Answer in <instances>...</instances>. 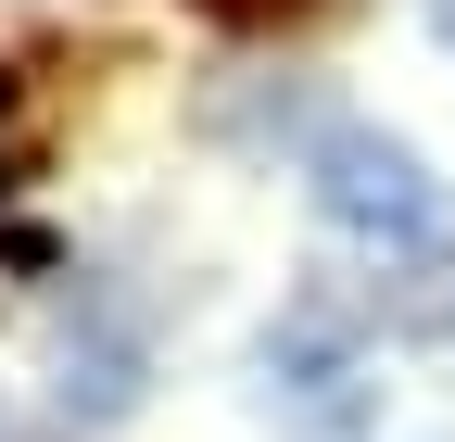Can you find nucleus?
<instances>
[{
  "label": "nucleus",
  "instance_id": "nucleus-1",
  "mask_svg": "<svg viewBox=\"0 0 455 442\" xmlns=\"http://www.w3.org/2000/svg\"><path fill=\"white\" fill-rule=\"evenodd\" d=\"M304 190L341 241H367V253H418L443 241V178L392 139V127H316L304 139Z\"/></svg>",
  "mask_w": 455,
  "mask_h": 442
},
{
  "label": "nucleus",
  "instance_id": "nucleus-2",
  "mask_svg": "<svg viewBox=\"0 0 455 442\" xmlns=\"http://www.w3.org/2000/svg\"><path fill=\"white\" fill-rule=\"evenodd\" d=\"M266 392L291 405L304 430H355L367 417V342L329 304H291V316L266 328Z\"/></svg>",
  "mask_w": 455,
  "mask_h": 442
},
{
  "label": "nucleus",
  "instance_id": "nucleus-3",
  "mask_svg": "<svg viewBox=\"0 0 455 442\" xmlns=\"http://www.w3.org/2000/svg\"><path fill=\"white\" fill-rule=\"evenodd\" d=\"M64 417H127L140 405V342L127 328H64Z\"/></svg>",
  "mask_w": 455,
  "mask_h": 442
},
{
  "label": "nucleus",
  "instance_id": "nucleus-4",
  "mask_svg": "<svg viewBox=\"0 0 455 442\" xmlns=\"http://www.w3.org/2000/svg\"><path fill=\"white\" fill-rule=\"evenodd\" d=\"M379 328H418V342H455V253H379Z\"/></svg>",
  "mask_w": 455,
  "mask_h": 442
},
{
  "label": "nucleus",
  "instance_id": "nucleus-5",
  "mask_svg": "<svg viewBox=\"0 0 455 442\" xmlns=\"http://www.w3.org/2000/svg\"><path fill=\"white\" fill-rule=\"evenodd\" d=\"M190 13H215V26H304L316 0H190Z\"/></svg>",
  "mask_w": 455,
  "mask_h": 442
},
{
  "label": "nucleus",
  "instance_id": "nucleus-6",
  "mask_svg": "<svg viewBox=\"0 0 455 442\" xmlns=\"http://www.w3.org/2000/svg\"><path fill=\"white\" fill-rule=\"evenodd\" d=\"M0 442H26V430H13V405H0Z\"/></svg>",
  "mask_w": 455,
  "mask_h": 442
},
{
  "label": "nucleus",
  "instance_id": "nucleus-7",
  "mask_svg": "<svg viewBox=\"0 0 455 442\" xmlns=\"http://www.w3.org/2000/svg\"><path fill=\"white\" fill-rule=\"evenodd\" d=\"M0 114H13V76H0Z\"/></svg>",
  "mask_w": 455,
  "mask_h": 442
}]
</instances>
